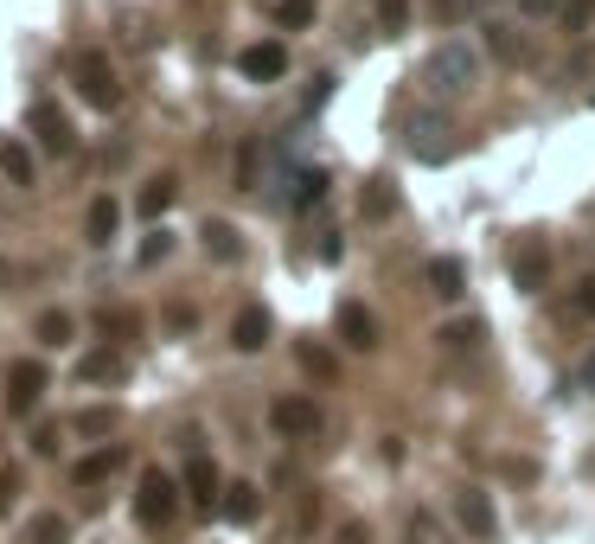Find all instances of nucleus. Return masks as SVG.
Instances as JSON below:
<instances>
[{
	"label": "nucleus",
	"mask_w": 595,
	"mask_h": 544,
	"mask_svg": "<svg viewBox=\"0 0 595 544\" xmlns=\"http://www.w3.org/2000/svg\"><path fill=\"white\" fill-rule=\"evenodd\" d=\"M71 334H78V320H71V314H39V339H46V346H71Z\"/></svg>",
	"instance_id": "obj_30"
},
{
	"label": "nucleus",
	"mask_w": 595,
	"mask_h": 544,
	"mask_svg": "<svg viewBox=\"0 0 595 544\" xmlns=\"http://www.w3.org/2000/svg\"><path fill=\"white\" fill-rule=\"evenodd\" d=\"M334 544H371V532H365V518H346L334 532Z\"/></svg>",
	"instance_id": "obj_43"
},
{
	"label": "nucleus",
	"mask_w": 595,
	"mask_h": 544,
	"mask_svg": "<svg viewBox=\"0 0 595 544\" xmlns=\"http://www.w3.org/2000/svg\"><path fill=\"white\" fill-rule=\"evenodd\" d=\"M173 513H180V481L167 467H141V481H135V518L148 532H167Z\"/></svg>",
	"instance_id": "obj_3"
},
{
	"label": "nucleus",
	"mask_w": 595,
	"mask_h": 544,
	"mask_svg": "<svg viewBox=\"0 0 595 544\" xmlns=\"http://www.w3.org/2000/svg\"><path fill=\"white\" fill-rule=\"evenodd\" d=\"M237 71H244L250 83H276L288 71V46H282V39H257V46H244V52H237Z\"/></svg>",
	"instance_id": "obj_10"
},
{
	"label": "nucleus",
	"mask_w": 595,
	"mask_h": 544,
	"mask_svg": "<svg viewBox=\"0 0 595 544\" xmlns=\"http://www.w3.org/2000/svg\"><path fill=\"white\" fill-rule=\"evenodd\" d=\"M334 327H339V339H346L353 353H371V346H378V314L365 308V301H339Z\"/></svg>",
	"instance_id": "obj_11"
},
{
	"label": "nucleus",
	"mask_w": 595,
	"mask_h": 544,
	"mask_svg": "<svg viewBox=\"0 0 595 544\" xmlns=\"http://www.w3.org/2000/svg\"><path fill=\"white\" fill-rule=\"evenodd\" d=\"M269 334H276V320H269V308H262V301L237 308V320H231V346H237V353H262V346H269Z\"/></svg>",
	"instance_id": "obj_13"
},
{
	"label": "nucleus",
	"mask_w": 595,
	"mask_h": 544,
	"mask_svg": "<svg viewBox=\"0 0 595 544\" xmlns=\"http://www.w3.org/2000/svg\"><path fill=\"white\" fill-rule=\"evenodd\" d=\"M97 327H103V334H116V339H129V334H141V314H129V308H103V314H97Z\"/></svg>",
	"instance_id": "obj_32"
},
{
	"label": "nucleus",
	"mask_w": 595,
	"mask_h": 544,
	"mask_svg": "<svg viewBox=\"0 0 595 544\" xmlns=\"http://www.w3.org/2000/svg\"><path fill=\"white\" fill-rule=\"evenodd\" d=\"M167 257H173V237H167V231H155L148 244H141V263H148V269H155V263H167Z\"/></svg>",
	"instance_id": "obj_39"
},
{
	"label": "nucleus",
	"mask_w": 595,
	"mask_h": 544,
	"mask_svg": "<svg viewBox=\"0 0 595 544\" xmlns=\"http://www.w3.org/2000/svg\"><path fill=\"white\" fill-rule=\"evenodd\" d=\"M327 90H334V71H320V78L308 83V97H301V109H308V116H314V109L327 103Z\"/></svg>",
	"instance_id": "obj_40"
},
{
	"label": "nucleus",
	"mask_w": 595,
	"mask_h": 544,
	"mask_svg": "<svg viewBox=\"0 0 595 544\" xmlns=\"http://www.w3.org/2000/svg\"><path fill=\"white\" fill-rule=\"evenodd\" d=\"M455 525H462L474 544H493V532H499V518H493V500L480 487H455Z\"/></svg>",
	"instance_id": "obj_9"
},
{
	"label": "nucleus",
	"mask_w": 595,
	"mask_h": 544,
	"mask_svg": "<svg viewBox=\"0 0 595 544\" xmlns=\"http://www.w3.org/2000/svg\"><path fill=\"white\" fill-rule=\"evenodd\" d=\"M583 385H595V353H589V359H583Z\"/></svg>",
	"instance_id": "obj_45"
},
{
	"label": "nucleus",
	"mask_w": 595,
	"mask_h": 544,
	"mask_svg": "<svg viewBox=\"0 0 595 544\" xmlns=\"http://www.w3.org/2000/svg\"><path fill=\"white\" fill-rule=\"evenodd\" d=\"M320 423H327V416H320V404H314V397H301V390H288V397H276V404H269V429H276L282 442H314V436H320Z\"/></svg>",
	"instance_id": "obj_5"
},
{
	"label": "nucleus",
	"mask_w": 595,
	"mask_h": 544,
	"mask_svg": "<svg viewBox=\"0 0 595 544\" xmlns=\"http://www.w3.org/2000/svg\"><path fill=\"white\" fill-rule=\"evenodd\" d=\"M32 455H58V423H39V429H32Z\"/></svg>",
	"instance_id": "obj_41"
},
{
	"label": "nucleus",
	"mask_w": 595,
	"mask_h": 544,
	"mask_svg": "<svg viewBox=\"0 0 595 544\" xmlns=\"http://www.w3.org/2000/svg\"><path fill=\"white\" fill-rule=\"evenodd\" d=\"M0 174H7V186H39V160H32L27 141H0Z\"/></svg>",
	"instance_id": "obj_19"
},
{
	"label": "nucleus",
	"mask_w": 595,
	"mask_h": 544,
	"mask_svg": "<svg viewBox=\"0 0 595 544\" xmlns=\"http://www.w3.org/2000/svg\"><path fill=\"white\" fill-rule=\"evenodd\" d=\"M397 129H404V141H410V155L416 160H448L455 155V141H448V116H436V109H404V116H397Z\"/></svg>",
	"instance_id": "obj_4"
},
{
	"label": "nucleus",
	"mask_w": 595,
	"mask_h": 544,
	"mask_svg": "<svg viewBox=\"0 0 595 544\" xmlns=\"http://www.w3.org/2000/svg\"><path fill=\"white\" fill-rule=\"evenodd\" d=\"M564 27L569 32H589L595 27V0H564Z\"/></svg>",
	"instance_id": "obj_36"
},
{
	"label": "nucleus",
	"mask_w": 595,
	"mask_h": 544,
	"mask_svg": "<svg viewBox=\"0 0 595 544\" xmlns=\"http://www.w3.org/2000/svg\"><path fill=\"white\" fill-rule=\"evenodd\" d=\"M487 52L493 65H532V39H525V27H513V20H487Z\"/></svg>",
	"instance_id": "obj_12"
},
{
	"label": "nucleus",
	"mask_w": 595,
	"mask_h": 544,
	"mask_svg": "<svg viewBox=\"0 0 595 544\" xmlns=\"http://www.w3.org/2000/svg\"><path fill=\"white\" fill-rule=\"evenodd\" d=\"M71 83H78V97L97 109V116H116V109H122V83H116V65H109L97 46H90V52H71Z\"/></svg>",
	"instance_id": "obj_2"
},
{
	"label": "nucleus",
	"mask_w": 595,
	"mask_h": 544,
	"mask_svg": "<svg viewBox=\"0 0 595 544\" xmlns=\"http://www.w3.org/2000/svg\"><path fill=\"white\" fill-rule=\"evenodd\" d=\"M390 211H397V186H390V180H365L359 218H365V225H378V218H390Z\"/></svg>",
	"instance_id": "obj_26"
},
{
	"label": "nucleus",
	"mask_w": 595,
	"mask_h": 544,
	"mask_svg": "<svg viewBox=\"0 0 595 544\" xmlns=\"http://www.w3.org/2000/svg\"><path fill=\"white\" fill-rule=\"evenodd\" d=\"M569 314H576V320H595V276H583V283L569 288Z\"/></svg>",
	"instance_id": "obj_34"
},
{
	"label": "nucleus",
	"mask_w": 595,
	"mask_h": 544,
	"mask_svg": "<svg viewBox=\"0 0 595 544\" xmlns=\"http://www.w3.org/2000/svg\"><path fill=\"white\" fill-rule=\"evenodd\" d=\"M27 122H32V135H39V148H46L52 160H65L71 148H78V129H71V116H65V109H58L52 97H39Z\"/></svg>",
	"instance_id": "obj_6"
},
{
	"label": "nucleus",
	"mask_w": 595,
	"mask_h": 544,
	"mask_svg": "<svg viewBox=\"0 0 595 544\" xmlns=\"http://www.w3.org/2000/svg\"><path fill=\"white\" fill-rule=\"evenodd\" d=\"M525 20H564V0H518Z\"/></svg>",
	"instance_id": "obj_38"
},
{
	"label": "nucleus",
	"mask_w": 595,
	"mask_h": 544,
	"mask_svg": "<svg viewBox=\"0 0 595 544\" xmlns=\"http://www.w3.org/2000/svg\"><path fill=\"white\" fill-rule=\"evenodd\" d=\"M480 71H487L480 46H467V39H442L436 52H429V65H423V83H429L436 97H448V103H462V97L480 90Z\"/></svg>",
	"instance_id": "obj_1"
},
{
	"label": "nucleus",
	"mask_w": 595,
	"mask_h": 544,
	"mask_svg": "<svg viewBox=\"0 0 595 544\" xmlns=\"http://www.w3.org/2000/svg\"><path fill=\"white\" fill-rule=\"evenodd\" d=\"M378 27L404 32V27H410V0H378Z\"/></svg>",
	"instance_id": "obj_35"
},
{
	"label": "nucleus",
	"mask_w": 595,
	"mask_h": 544,
	"mask_svg": "<svg viewBox=\"0 0 595 544\" xmlns=\"http://www.w3.org/2000/svg\"><path fill=\"white\" fill-rule=\"evenodd\" d=\"M327 186H334V180H327V167H301V174H295V192H288V206L314 211L320 199H327Z\"/></svg>",
	"instance_id": "obj_23"
},
{
	"label": "nucleus",
	"mask_w": 595,
	"mask_h": 544,
	"mask_svg": "<svg viewBox=\"0 0 595 544\" xmlns=\"http://www.w3.org/2000/svg\"><path fill=\"white\" fill-rule=\"evenodd\" d=\"M269 167H276V141H250V148L237 155V186H244V192H262V186H269Z\"/></svg>",
	"instance_id": "obj_16"
},
{
	"label": "nucleus",
	"mask_w": 595,
	"mask_h": 544,
	"mask_svg": "<svg viewBox=\"0 0 595 544\" xmlns=\"http://www.w3.org/2000/svg\"><path fill=\"white\" fill-rule=\"evenodd\" d=\"M199 244H206L211 263H237V257H244V244H237V231L225 225V218H206V225H199Z\"/></svg>",
	"instance_id": "obj_21"
},
{
	"label": "nucleus",
	"mask_w": 595,
	"mask_h": 544,
	"mask_svg": "<svg viewBox=\"0 0 595 544\" xmlns=\"http://www.w3.org/2000/svg\"><path fill=\"white\" fill-rule=\"evenodd\" d=\"M276 20H282V32L314 27V0H276Z\"/></svg>",
	"instance_id": "obj_31"
},
{
	"label": "nucleus",
	"mask_w": 595,
	"mask_h": 544,
	"mask_svg": "<svg viewBox=\"0 0 595 544\" xmlns=\"http://www.w3.org/2000/svg\"><path fill=\"white\" fill-rule=\"evenodd\" d=\"M429 288H436L442 301H455V295L467 288V269L455 257H436V263H429Z\"/></svg>",
	"instance_id": "obj_27"
},
{
	"label": "nucleus",
	"mask_w": 595,
	"mask_h": 544,
	"mask_svg": "<svg viewBox=\"0 0 595 544\" xmlns=\"http://www.w3.org/2000/svg\"><path fill=\"white\" fill-rule=\"evenodd\" d=\"M46 365H32V359H13L7 365V411L13 416H32L39 404H46Z\"/></svg>",
	"instance_id": "obj_7"
},
{
	"label": "nucleus",
	"mask_w": 595,
	"mask_h": 544,
	"mask_svg": "<svg viewBox=\"0 0 595 544\" xmlns=\"http://www.w3.org/2000/svg\"><path fill=\"white\" fill-rule=\"evenodd\" d=\"M295 359H301V372H308V378H320V385H327V378H339V359L327 353V346H314V339H301V346H295Z\"/></svg>",
	"instance_id": "obj_28"
},
{
	"label": "nucleus",
	"mask_w": 595,
	"mask_h": 544,
	"mask_svg": "<svg viewBox=\"0 0 595 544\" xmlns=\"http://www.w3.org/2000/svg\"><path fill=\"white\" fill-rule=\"evenodd\" d=\"M83 442H97V436H116L122 429V411L116 404H90V411H78V423H71Z\"/></svg>",
	"instance_id": "obj_24"
},
{
	"label": "nucleus",
	"mask_w": 595,
	"mask_h": 544,
	"mask_svg": "<svg viewBox=\"0 0 595 544\" xmlns=\"http://www.w3.org/2000/svg\"><path fill=\"white\" fill-rule=\"evenodd\" d=\"M180 493L192 500V513H225V500H218V493H225V481H218V467H211V455H206V448H199V455L186 462Z\"/></svg>",
	"instance_id": "obj_8"
},
{
	"label": "nucleus",
	"mask_w": 595,
	"mask_h": 544,
	"mask_svg": "<svg viewBox=\"0 0 595 544\" xmlns=\"http://www.w3.org/2000/svg\"><path fill=\"white\" fill-rule=\"evenodd\" d=\"M257 513H262V493L250 487V481L225 487V518H231V525H257Z\"/></svg>",
	"instance_id": "obj_25"
},
{
	"label": "nucleus",
	"mask_w": 595,
	"mask_h": 544,
	"mask_svg": "<svg viewBox=\"0 0 595 544\" xmlns=\"http://www.w3.org/2000/svg\"><path fill=\"white\" fill-rule=\"evenodd\" d=\"M173 174H155V180H148V192H141V218H160V211L173 206Z\"/></svg>",
	"instance_id": "obj_29"
},
{
	"label": "nucleus",
	"mask_w": 595,
	"mask_h": 544,
	"mask_svg": "<svg viewBox=\"0 0 595 544\" xmlns=\"http://www.w3.org/2000/svg\"><path fill=\"white\" fill-rule=\"evenodd\" d=\"M13 500H20V474L0 467V513H13Z\"/></svg>",
	"instance_id": "obj_42"
},
{
	"label": "nucleus",
	"mask_w": 595,
	"mask_h": 544,
	"mask_svg": "<svg viewBox=\"0 0 595 544\" xmlns=\"http://www.w3.org/2000/svg\"><path fill=\"white\" fill-rule=\"evenodd\" d=\"M122 378H129V359L116 346H97L78 359V385H122Z\"/></svg>",
	"instance_id": "obj_15"
},
{
	"label": "nucleus",
	"mask_w": 595,
	"mask_h": 544,
	"mask_svg": "<svg viewBox=\"0 0 595 544\" xmlns=\"http://www.w3.org/2000/svg\"><path fill=\"white\" fill-rule=\"evenodd\" d=\"M474 13H480V0H436L442 27H462V20H474Z\"/></svg>",
	"instance_id": "obj_33"
},
{
	"label": "nucleus",
	"mask_w": 595,
	"mask_h": 544,
	"mask_svg": "<svg viewBox=\"0 0 595 544\" xmlns=\"http://www.w3.org/2000/svg\"><path fill=\"white\" fill-rule=\"evenodd\" d=\"M20 544H71V518L65 513H32L20 525Z\"/></svg>",
	"instance_id": "obj_22"
},
{
	"label": "nucleus",
	"mask_w": 595,
	"mask_h": 544,
	"mask_svg": "<svg viewBox=\"0 0 595 544\" xmlns=\"http://www.w3.org/2000/svg\"><path fill=\"white\" fill-rule=\"evenodd\" d=\"M116 225H122V206H116V199H90V211H83V231H90V244H97V250H103V244H116Z\"/></svg>",
	"instance_id": "obj_20"
},
{
	"label": "nucleus",
	"mask_w": 595,
	"mask_h": 544,
	"mask_svg": "<svg viewBox=\"0 0 595 544\" xmlns=\"http://www.w3.org/2000/svg\"><path fill=\"white\" fill-rule=\"evenodd\" d=\"M410 544H442V532H436V513H410V532H404Z\"/></svg>",
	"instance_id": "obj_37"
},
{
	"label": "nucleus",
	"mask_w": 595,
	"mask_h": 544,
	"mask_svg": "<svg viewBox=\"0 0 595 544\" xmlns=\"http://www.w3.org/2000/svg\"><path fill=\"white\" fill-rule=\"evenodd\" d=\"M480 339H487V327H480L474 314H462V320L436 327V346L448 353V359H474V353H480Z\"/></svg>",
	"instance_id": "obj_14"
},
{
	"label": "nucleus",
	"mask_w": 595,
	"mask_h": 544,
	"mask_svg": "<svg viewBox=\"0 0 595 544\" xmlns=\"http://www.w3.org/2000/svg\"><path fill=\"white\" fill-rule=\"evenodd\" d=\"M544 276H551V250H544V244H518V257H513V283L525 288V295H538Z\"/></svg>",
	"instance_id": "obj_18"
},
{
	"label": "nucleus",
	"mask_w": 595,
	"mask_h": 544,
	"mask_svg": "<svg viewBox=\"0 0 595 544\" xmlns=\"http://www.w3.org/2000/svg\"><path fill=\"white\" fill-rule=\"evenodd\" d=\"M122 462H129V448L109 442V448H97V455H83V462L71 467V481H78V487H103L109 474H122Z\"/></svg>",
	"instance_id": "obj_17"
},
{
	"label": "nucleus",
	"mask_w": 595,
	"mask_h": 544,
	"mask_svg": "<svg viewBox=\"0 0 595 544\" xmlns=\"http://www.w3.org/2000/svg\"><path fill=\"white\" fill-rule=\"evenodd\" d=\"M192 320H199L192 308H173V314H167V327H173V334H192Z\"/></svg>",
	"instance_id": "obj_44"
}]
</instances>
